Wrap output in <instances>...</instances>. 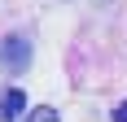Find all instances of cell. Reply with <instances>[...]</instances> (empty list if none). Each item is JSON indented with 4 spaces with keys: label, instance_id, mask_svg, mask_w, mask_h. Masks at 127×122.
I'll return each instance as SVG.
<instances>
[{
    "label": "cell",
    "instance_id": "cell-1",
    "mask_svg": "<svg viewBox=\"0 0 127 122\" xmlns=\"http://www.w3.org/2000/svg\"><path fill=\"white\" fill-rule=\"evenodd\" d=\"M0 65L9 74H22L26 65H31V39L26 35H9L4 44H0Z\"/></svg>",
    "mask_w": 127,
    "mask_h": 122
},
{
    "label": "cell",
    "instance_id": "cell-2",
    "mask_svg": "<svg viewBox=\"0 0 127 122\" xmlns=\"http://www.w3.org/2000/svg\"><path fill=\"white\" fill-rule=\"evenodd\" d=\"M22 109H26V96L18 92V87H9V92L0 96V122H13V118H22Z\"/></svg>",
    "mask_w": 127,
    "mask_h": 122
},
{
    "label": "cell",
    "instance_id": "cell-3",
    "mask_svg": "<svg viewBox=\"0 0 127 122\" xmlns=\"http://www.w3.org/2000/svg\"><path fill=\"white\" fill-rule=\"evenodd\" d=\"M26 122H57V109L39 105V109H31V118H26Z\"/></svg>",
    "mask_w": 127,
    "mask_h": 122
},
{
    "label": "cell",
    "instance_id": "cell-4",
    "mask_svg": "<svg viewBox=\"0 0 127 122\" xmlns=\"http://www.w3.org/2000/svg\"><path fill=\"white\" fill-rule=\"evenodd\" d=\"M114 122H127V100H123V105L114 109Z\"/></svg>",
    "mask_w": 127,
    "mask_h": 122
}]
</instances>
